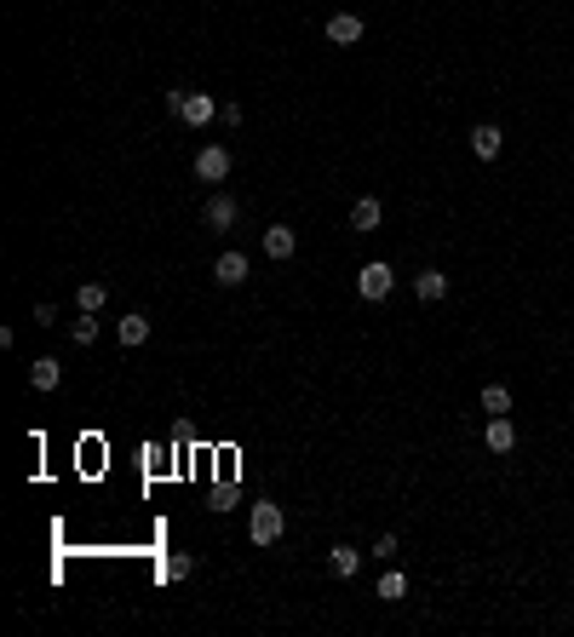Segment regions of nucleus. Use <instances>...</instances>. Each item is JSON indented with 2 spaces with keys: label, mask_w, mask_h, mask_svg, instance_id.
Returning a JSON list of instances; mask_svg holds the SVG:
<instances>
[{
  "label": "nucleus",
  "mask_w": 574,
  "mask_h": 637,
  "mask_svg": "<svg viewBox=\"0 0 574 637\" xmlns=\"http://www.w3.org/2000/svg\"><path fill=\"white\" fill-rule=\"evenodd\" d=\"M248 534H253V546H276L287 534V517H282V506L276 499H259L253 506V523H248Z\"/></svg>",
  "instance_id": "f257e3e1"
},
{
  "label": "nucleus",
  "mask_w": 574,
  "mask_h": 637,
  "mask_svg": "<svg viewBox=\"0 0 574 637\" xmlns=\"http://www.w3.org/2000/svg\"><path fill=\"white\" fill-rule=\"evenodd\" d=\"M390 287H397V271H390V264L373 259V264H362V271H357V293H362V299L380 304V299H390Z\"/></svg>",
  "instance_id": "f03ea898"
},
{
  "label": "nucleus",
  "mask_w": 574,
  "mask_h": 637,
  "mask_svg": "<svg viewBox=\"0 0 574 637\" xmlns=\"http://www.w3.org/2000/svg\"><path fill=\"white\" fill-rule=\"evenodd\" d=\"M195 178H201V184H224L230 178V150H224V144L195 150Z\"/></svg>",
  "instance_id": "7ed1b4c3"
},
{
  "label": "nucleus",
  "mask_w": 574,
  "mask_h": 637,
  "mask_svg": "<svg viewBox=\"0 0 574 637\" xmlns=\"http://www.w3.org/2000/svg\"><path fill=\"white\" fill-rule=\"evenodd\" d=\"M499 150H506V132H499L494 121H477V127H471V155H477V161H499Z\"/></svg>",
  "instance_id": "20e7f679"
},
{
  "label": "nucleus",
  "mask_w": 574,
  "mask_h": 637,
  "mask_svg": "<svg viewBox=\"0 0 574 637\" xmlns=\"http://www.w3.org/2000/svg\"><path fill=\"white\" fill-rule=\"evenodd\" d=\"M248 271H253V259H248V253H236V248H230V253H218L213 281H218V287H241V281H248Z\"/></svg>",
  "instance_id": "39448f33"
},
{
  "label": "nucleus",
  "mask_w": 574,
  "mask_h": 637,
  "mask_svg": "<svg viewBox=\"0 0 574 637\" xmlns=\"http://www.w3.org/2000/svg\"><path fill=\"white\" fill-rule=\"evenodd\" d=\"M483 443H488V454H511V448H517V425H511L506 413H488Z\"/></svg>",
  "instance_id": "423d86ee"
},
{
  "label": "nucleus",
  "mask_w": 574,
  "mask_h": 637,
  "mask_svg": "<svg viewBox=\"0 0 574 637\" xmlns=\"http://www.w3.org/2000/svg\"><path fill=\"white\" fill-rule=\"evenodd\" d=\"M362 35H368V23H362L357 12H334V18H327V41L334 46H357Z\"/></svg>",
  "instance_id": "0eeeda50"
},
{
  "label": "nucleus",
  "mask_w": 574,
  "mask_h": 637,
  "mask_svg": "<svg viewBox=\"0 0 574 637\" xmlns=\"http://www.w3.org/2000/svg\"><path fill=\"white\" fill-rule=\"evenodd\" d=\"M213 115H218V98H213V92H185V109H178V121H185V127H207Z\"/></svg>",
  "instance_id": "6e6552de"
},
{
  "label": "nucleus",
  "mask_w": 574,
  "mask_h": 637,
  "mask_svg": "<svg viewBox=\"0 0 574 637\" xmlns=\"http://www.w3.org/2000/svg\"><path fill=\"white\" fill-rule=\"evenodd\" d=\"M201 218H207V224H213V230H230V224H236V218H241V207H236V195H224V190H218V195H207V207H201Z\"/></svg>",
  "instance_id": "1a4fd4ad"
},
{
  "label": "nucleus",
  "mask_w": 574,
  "mask_h": 637,
  "mask_svg": "<svg viewBox=\"0 0 574 637\" xmlns=\"http://www.w3.org/2000/svg\"><path fill=\"white\" fill-rule=\"evenodd\" d=\"M293 248H299V236H293V224H271L264 230V259H293Z\"/></svg>",
  "instance_id": "9d476101"
},
{
  "label": "nucleus",
  "mask_w": 574,
  "mask_h": 637,
  "mask_svg": "<svg viewBox=\"0 0 574 637\" xmlns=\"http://www.w3.org/2000/svg\"><path fill=\"white\" fill-rule=\"evenodd\" d=\"M380 218H385V207L373 201V195H362V201L350 207V230H357V236H373V230H380Z\"/></svg>",
  "instance_id": "9b49d317"
},
{
  "label": "nucleus",
  "mask_w": 574,
  "mask_h": 637,
  "mask_svg": "<svg viewBox=\"0 0 574 637\" xmlns=\"http://www.w3.org/2000/svg\"><path fill=\"white\" fill-rule=\"evenodd\" d=\"M327 569H334L339 580H357V569H362V551H357V546H327Z\"/></svg>",
  "instance_id": "f8f14e48"
},
{
  "label": "nucleus",
  "mask_w": 574,
  "mask_h": 637,
  "mask_svg": "<svg viewBox=\"0 0 574 637\" xmlns=\"http://www.w3.org/2000/svg\"><path fill=\"white\" fill-rule=\"evenodd\" d=\"M413 293H420L425 304H443L448 299V276L443 271H420V276H413Z\"/></svg>",
  "instance_id": "ddd939ff"
},
{
  "label": "nucleus",
  "mask_w": 574,
  "mask_h": 637,
  "mask_svg": "<svg viewBox=\"0 0 574 637\" xmlns=\"http://www.w3.org/2000/svg\"><path fill=\"white\" fill-rule=\"evenodd\" d=\"M115 334H121V345H144V339H150V316H138V311H127V316H121V322H115Z\"/></svg>",
  "instance_id": "4468645a"
},
{
  "label": "nucleus",
  "mask_w": 574,
  "mask_h": 637,
  "mask_svg": "<svg viewBox=\"0 0 574 637\" xmlns=\"http://www.w3.org/2000/svg\"><path fill=\"white\" fill-rule=\"evenodd\" d=\"M104 304H109V287H104V281H81V287H75V311H104Z\"/></svg>",
  "instance_id": "2eb2a0df"
},
{
  "label": "nucleus",
  "mask_w": 574,
  "mask_h": 637,
  "mask_svg": "<svg viewBox=\"0 0 574 637\" xmlns=\"http://www.w3.org/2000/svg\"><path fill=\"white\" fill-rule=\"evenodd\" d=\"M58 379H64V367H58V357H41L29 367V385L35 390H58Z\"/></svg>",
  "instance_id": "dca6fc26"
},
{
  "label": "nucleus",
  "mask_w": 574,
  "mask_h": 637,
  "mask_svg": "<svg viewBox=\"0 0 574 637\" xmlns=\"http://www.w3.org/2000/svg\"><path fill=\"white\" fill-rule=\"evenodd\" d=\"M190 574H195V557H185V551H173L161 562V580H190Z\"/></svg>",
  "instance_id": "f3484780"
},
{
  "label": "nucleus",
  "mask_w": 574,
  "mask_h": 637,
  "mask_svg": "<svg viewBox=\"0 0 574 637\" xmlns=\"http://www.w3.org/2000/svg\"><path fill=\"white\" fill-rule=\"evenodd\" d=\"M483 413H511V390L506 385H483Z\"/></svg>",
  "instance_id": "a211bd4d"
},
{
  "label": "nucleus",
  "mask_w": 574,
  "mask_h": 637,
  "mask_svg": "<svg viewBox=\"0 0 574 637\" xmlns=\"http://www.w3.org/2000/svg\"><path fill=\"white\" fill-rule=\"evenodd\" d=\"M380 597H385V603H402V597H408V574H397V569H390L385 580H380Z\"/></svg>",
  "instance_id": "6ab92c4d"
},
{
  "label": "nucleus",
  "mask_w": 574,
  "mask_h": 637,
  "mask_svg": "<svg viewBox=\"0 0 574 637\" xmlns=\"http://www.w3.org/2000/svg\"><path fill=\"white\" fill-rule=\"evenodd\" d=\"M69 339H75V345H92V339H98V322H92V311H81L75 322H69Z\"/></svg>",
  "instance_id": "aec40b11"
},
{
  "label": "nucleus",
  "mask_w": 574,
  "mask_h": 637,
  "mask_svg": "<svg viewBox=\"0 0 574 637\" xmlns=\"http://www.w3.org/2000/svg\"><path fill=\"white\" fill-rule=\"evenodd\" d=\"M397 551H402V546H397V534H380V540H373V557H385V562H390Z\"/></svg>",
  "instance_id": "412c9836"
},
{
  "label": "nucleus",
  "mask_w": 574,
  "mask_h": 637,
  "mask_svg": "<svg viewBox=\"0 0 574 637\" xmlns=\"http://www.w3.org/2000/svg\"><path fill=\"white\" fill-rule=\"evenodd\" d=\"M213 506H218V511H230V506H236V483H224V488H218V494H213Z\"/></svg>",
  "instance_id": "4be33fe9"
}]
</instances>
